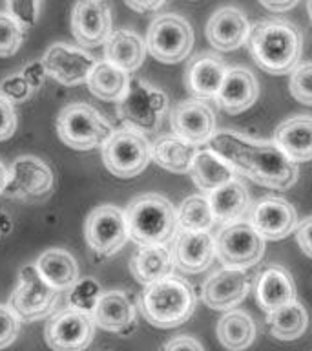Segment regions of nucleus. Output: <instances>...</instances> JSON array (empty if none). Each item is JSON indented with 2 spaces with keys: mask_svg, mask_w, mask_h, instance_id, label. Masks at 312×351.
Listing matches in <instances>:
<instances>
[{
  "mask_svg": "<svg viewBox=\"0 0 312 351\" xmlns=\"http://www.w3.org/2000/svg\"><path fill=\"white\" fill-rule=\"evenodd\" d=\"M208 148L229 161L237 174L256 181L257 185L285 191L298 181L300 170L274 141L250 139L243 134L223 130L216 132Z\"/></svg>",
  "mask_w": 312,
  "mask_h": 351,
  "instance_id": "f257e3e1",
  "label": "nucleus"
},
{
  "mask_svg": "<svg viewBox=\"0 0 312 351\" xmlns=\"http://www.w3.org/2000/svg\"><path fill=\"white\" fill-rule=\"evenodd\" d=\"M246 43L254 62L272 75L290 73L301 57V33L292 22H257Z\"/></svg>",
  "mask_w": 312,
  "mask_h": 351,
  "instance_id": "f03ea898",
  "label": "nucleus"
},
{
  "mask_svg": "<svg viewBox=\"0 0 312 351\" xmlns=\"http://www.w3.org/2000/svg\"><path fill=\"white\" fill-rule=\"evenodd\" d=\"M196 293L186 280L168 274L144 285L139 298L142 317L155 328H177L190 320L196 311Z\"/></svg>",
  "mask_w": 312,
  "mask_h": 351,
  "instance_id": "7ed1b4c3",
  "label": "nucleus"
},
{
  "mask_svg": "<svg viewBox=\"0 0 312 351\" xmlns=\"http://www.w3.org/2000/svg\"><path fill=\"white\" fill-rule=\"evenodd\" d=\"M128 232L137 245H166L177 230V213L161 194H142L126 207Z\"/></svg>",
  "mask_w": 312,
  "mask_h": 351,
  "instance_id": "20e7f679",
  "label": "nucleus"
},
{
  "mask_svg": "<svg viewBox=\"0 0 312 351\" xmlns=\"http://www.w3.org/2000/svg\"><path fill=\"white\" fill-rule=\"evenodd\" d=\"M168 110V97L161 88L144 79L131 77L128 90L117 101V115L126 128L137 132H155Z\"/></svg>",
  "mask_w": 312,
  "mask_h": 351,
  "instance_id": "39448f33",
  "label": "nucleus"
},
{
  "mask_svg": "<svg viewBox=\"0 0 312 351\" xmlns=\"http://www.w3.org/2000/svg\"><path fill=\"white\" fill-rule=\"evenodd\" d=\"M57 134L66 147L73 150L103 148L114 134V126L86 103L66 106L57 119Z\"/></svg>",
  "mask_w": 312,
  "mask_h": 351,
  "instance_id": "423d86ee",
  "label": "nucleus"
},
{
  "mask_svg": "<svg viewBox=\"0 0 312 351\" xmlns=\"http://www.w3.org/2000/svg\"><path fill=\"white\" fill-rule=\"evenodd\" d=\"M103 161L115 178H135L152 161V147L141 132L120 128L104 143Z\"/></svg>",
  "mask_w": 312,
  "mask_h": 351,
  "instance_id": "0eeeda50",
  "label": "nucleus"
},
{
  "mask_svg": "<svg viewBox=\"0 0 312 351\" xmlns=\"http://www.w3.org/2000/svg\"><path fill=\"white\" fill-rule=\"evenodd\" d=\"M60 291L48 284L38 273L35 263L24 265L18 271V284L10 298L13 311L26 322H37L49 317L59 302Z\"/></svg>",
  "mask_w": 312,
  "mask_h": 351,
  "instance_id": "6e6552de",
  "label": "nucleus"
},
{
  "mask_svg": "<svg viewBox=\"0 0 312 351\" xmlns=\"http://www.w3.org/2000/svg\"><path fill=\"white\" fill-rule=\"evenodd\" d=\"M194 46V32L186 19L174 13L157 16L146 33V49L153 59L175 64L186 59Z\"/></svg>",
  "mask_w": 312,
  "mask_h": 351,
  "instance_id": "1a4fd4ad",
  "label": "nucleus"
},
{
  "mask_svg": "<svg viewBox=\"0 0 312 351\" xmlns=\"http://www.w3.org/2000/svg\"><path fill=\"white\" fill-rule=\"evenodd\" d=\"M216 254L224 267H250L265 254V238L252 227L250 221H234L219 232Z\"/></svg>",
  "mask_w": 312,
  "mask_h": 351,
  "instance_id": "9d476101",
  "label": "nucleus"
},
{
  "mask_svg": "<svg viewBox=\"0 0 312 351\" xmlns=\"http://www.w3.org/2000/svg\"><path fill=\"white\" fill-rule=\"evenodd\" d=\"M84 238L90 249L101 256L119 252L130 240L126 214L115 205H99L88 214Z\"/></svg>",
  "mask_w": 312,
  "mask_h": 351,
  "instance_id": "9b49d317",
  "label": "nucleus"
},
{
  "mask_svg": "<svg viewBox=\"0 0 312 351\" xmlns=\"http://www.w3.org/2000/svg\"><path fill=\"white\" fill-rule=\"evenodd\" d=\"M95 337V320L92 315L73 307H66L48 318L44 340L53 351H84Z\"/></svg>",
  "mask_w": 312,
  "mask_h": 351,
  "instance_id": "f8f14e48",
  "label": "nucleus"
},
{
  "mask_svg": "<svg viewBox=\"0 0 312 351\" xmlns=\"http://www.w3.org/2000/svg\"><path fill=\"white\" fill-rule=\"evenodd\" d=\"M42 62L51 79L64 86H77L88 82V77L97 64V60L86 49L70 46L66 43H55L44 53Z\"/></svg>",
  "mask_w": 312,
  "mask_h": 351,
  "instance_id": "ddd939ff",
  "label": "nucleus"
},
{
  "mask_svg": "<svg viewBox=\"0 0 312 351\" xmlns=\"http://www.w3.org/2000/svg\"><path fill=\"white\" fill-rule=\"evenodd\" d=\"M53 189V172L37 156H21L13 161L4 194L15 199H37Z\"/></svg>",
  "mask_w": 312,
  "mask_h": 351,
  "instance_id": "4468645a",
  "label": "nucleus"
},
{
  "mask_svg": "<svg viewBox=\"0 0 312 351\" xmlns=\"http://www.w3.org/2000/svg\"><path fill=\"white\" fill-rule=\"evenodd\" d=\"M71 33L81 46L95 48L112 35V10L106 0H77L71 11Z\"/></svg>",
  "mask_w": 312,
  "mask_h": 351,
  "instance_id": "2eb2a0df",
  "label": "nucleus"
},
{
  "mask_svg": "<svg viewBox=\"0 0 312 351\" xmlns=\"http://www.w3.org/2000/svg\"><path fill=\"white\" fill-rule=\"evenodd\" d=\"M170 125L175 136L194 143L197 147L208 145L216 134V117L212 108L201 99H188L174 108Z\"/></svg>",
  "mask_w": 312,
  "mask_h": 351,
  "instance_id": "dca6fc26",
  "label": "nucleus"
},
{
  "mask_svg": "<svg viewBox=\"0 0 312 351\" xmlns=\"http://www.w3.org/2000/svg\"><path fill=\"white\" fill-rule=\"evenodd\" d=\"M250 223L265 240H283L298 227V214L283 197L267 196L254 205Z\"/></svg>",
  "mask_w": 312,
  "mask_h": 351,
  "instance_id": "f3484780",
  "label": "nucleus"
},
{
  "mask_svg": "<svg viewBox=\"0 0 312 351\" xmlns=\"http://www.w3.org/2000/svg\"><path fill=\"white\" fill-rule=\"evenodd\" d=\"M250 278L243 269L224 267L213 273L203 285V300L216 311H230L245 300Z\"/></svg>",
  "mask_w": 312,
  "mask_h": 351,
  "instance_id": "a211bd4d",
  "label": "nucleus"
},
{
  "mask_svg": "<svg viewBox=\"0 0 312 351\" xmlns=\"http://www.w3.org/2000/svg\"><path fill=\"white\" fill-rule=\"evenodd\" d=\"M250 22L243 11L226 5L213 13L207 22V38L219 51L241 48L250 35Z\"/></svg>",
  "mask_w": 312,
  "mask_h": 351,
  "instance_id": "6ab92c4d",
  "label": "nucleus"
},
{
  "mask_svg": "<svg viewBox=\"0 0 312 351\" xmlns=\"http://www.w3.org/2000/svg\"><path fill=\"white\" fill-rule=\"evenodd\" d=\"M216 254V240L208 230H181L174 241V263L185 273H203Z\"/></svg>",
  "mask_w": 312,
  "mask_h": 351,
  "instance_id": "aec40b11",
  "label": "nucleus"
},
{
  "mask_svg": "<svg viewBox=\"0 0 312 351\" xmlns=\"http://www.w3.org/2000/svg\"><path fill=\"white\" fill-rule=\"evenodd\" d=\"M257 93H259V86H257V79L254 73L246 68L235 66L226 70L216 101L223 112L235 115L250 108L252 104L256 103Z\"/></svg>",
  "mask_w": 312,
  "mask_h": 351,
  "instance_id": "412c9836",
  "label": "nucleus"
},
{
  "mask_svg": "<svg viewBox=\"0 0 312 351\" xmlns=\"http://www.w3.org/2000/svg\"><path fill=\"white\" fill-rule=\"evenodd\" d=\"M95 326L109 333L128 335L135 328V306L125 291H106L92 313Z\"/></svg>",
  "mask_w": 312,
  "mask_h": 351,
  "instance_id": "4be33fe9",
  "label": "nucleus"
},
{
  "mask_svg": "<svg viewBox=\"0 0 312 351\" xmlns=\"http://www.w3.org/2000/svg\"><path fill=\"white\" fill-rule=\"evenodd\" d=\"M226 75V66L216 55H199L186 68V88L196 99H216Z\"/></svg>",
  "mask_w": 312,
  "mask_h": 351,
  "instance_id": "5701e85b",
  "label": "nucleus"
},
{
  "mask_svg": "<svg viewBox=\"0 0 312 351\" xmlns=\"http://www.w3.org/2000/svg\"><path fill=\"white\" fill-rule=\"evenodd\" d=\"M274 143L289 156L294 163L312 159V117L298 115L283 121L276 128Z\"/></svg>",
  "mask_w": 312,
  "mask_h": 351,
  "instance_id": "b1692460",
  "label": "nucleus"
},
{
  "mask_svg": "<svg viewBox=\"0 0 312 351\" xmlns=\"http://www.w3.org/2000/svg\"><path fill=\"white\" fill-rule=\"evenodd\" d=\"M256 298L263 311H276L296 300V285L289 271L272 265L265 269L256 282Z\"/></svg>",
  "mask_w": 312,
  "mask_h": 351,
  "instance_id": "393cba45",
  "label": "nucleus"
},
{
  "mask_svg": "<svg viewBox=\"0 0 312 351\" xmlns=\"http://www.w3.org/2000/svg\"><path fill=\"white\" fill-rule=\"evenodd\" d=\"M146 51V43L130 29H115L104 43L106 60L128 73H133L141 68Z\"/></svg>",
  "mask_w": 312,
  "mask_h": 351,
  "instance_id": "a878e982",
  "label": "nucleus"
},
{
  "mask_svg": "<svg viewBox=\"0 0 312 351\" xmlns=\"http://www.w3.org/2000/svg\"><path fill=\"white\" fill-rule=\"evenodd\" d=\"M174 256L166 245H139L130 260V271L137 282L148 285L174 271Z\"/></svg>",
  "mask_w": 312,
  "mask_h": 351,
  "instance_id": "bb28decb",
  "label": "nucleus"
},
{
  "mask_svg": "<svg viewBox=\"0 0 312 351\" xmlns=\"http://www.w3.org/2000/svg\"><path fill=\"white\" fill-rule=\"evenodd\" d=\"M199 147L179 136H164L152 145V161L174 174H188Z\"/></svg>",
  "mask_w": 312,
  "mask_h": 351,
  "instance_id": "cd10ccee",
  "label": "nucleus"
},
{
  "mask_svg": "<svg viewBox=\"0 0 312 351\" xmlns=\"http://www.w3.org/2000/svg\"><path fill=\"white\" fill-rule=\"evenodd\" d=\"M188 174L192 176V181L196 183L199 191L210 194V192L219 189V186H223L224 183L234 180L237 172L219 154L207 148V150H199L197 152Z\"/></svg>",
  "mask_w": 312,
  "mask_h": 351,
  "instance_id": "c85d7f7f",
  "label": "nucleus"
},
{
  "mask_svg": "<svg viewBox=\"0 0 312 351\" xmlns=\"http://www.w3.org/2000/svg\"><path fill=\"white\" fill-rule=\"evenodd\" d=\"M42 278L57 291H68L79 280V263L66 249H48L35 262Z\"/></svg>",
  "mask_w": 312,
  "mask_h": 351,
  "instance_id": "c756f323",
  "label": "nucleus"
},
{
  "mask_svg": "<svg viewBox=\"0 0 312 351\" xmlns=\"http://www.w3.org/2000/svg\"><path fill=\"white\" fill-rule=\"evenodd\" d=\"M207 197L212 207L213 218L224 225L239 221L250 202L246 186L237 178L212 191Z\"/></svg>",
  "mask_w": 312,
  "mask_h": 351,
  "instance_id": "7c9ffc66",
  "label": "nucleus"
},
{
  "mask_svg": "<svg viewBox=\"0 0 312 351\" xmlns=\"http://www.w3.org/2000/svg\"><path fill=\"white\" fill-rule=\"evenodd\" d=\"M130 79L131 77L128 71L120 70V68H117V66L104 59L97 60V64L88 77L86 84L95 97L117 103L128 90Z\"/></svg>",
  "mask_w": 312,
  "mask_h": 351,
  "instance_id": "2f4dec72",
  "label": "nucleus"
},
{
  "mask_svg": "<svg viewBox=\"0 0 312 351\" xmlns=\"http://www.w3.org/2000/svg\"><path fill=\"white\" fill-rule=\"evenodd\" d=\"M218 339L229 351H243L256 339V324L248 313L230 309L219 318Z\"/></svg>",
  "mask_w": 312,
  "mask_h": 351,
  "instance_id": "473e14b6",
  "label": "nucleus"
},
{
  "mask_svg": "<svg viewBox=\"0 0 312 351\" xmlns=\"http://www.w3.org/2000/svg\"><path fill=\"white\" fill-rule=\"evenodd\" d=\"M267 324L270 333L279 340H296L305 333L309 315L298 300L289 302L287 306L276 311L267 313Z\"/></svg>",
  "mask_w": 312,
  "mask_h": 351,
  "instance_id": "72a5a7b5",
  "label": "nucleus"
},
{
  "mask_svg": "<svg viewBox=\"0 0 312 351\" xmlns=\"http://www.w3.org/2000/svg\"><path fill=\"white\" fill-rule=\"evenodd\" d=\"M212 207L207 196H188L177 210L181 230H208L213 225Z\"/></svg>",
  "mask_w": 312,
  "mask_h": 351,
  "instance_id": "f704fd0d",
  "label": "nucleus"
},
{
  "mask_svg": "<svg viewBox=\"0 0 312 351\" xmlns=\"http://www.w3.org/2000/svg\"><path fill=\"white\" fill-rule=\"evenodd\" d=\"M101 295H103L101 284L92 276H86V278L77 280L75 284L68 289V304L73 309L92 315L97 307Z\"/></svg>",
  "mask_w": 312,
  "mask_h": 351,
  "instance_id": "c9c22d12",
  "label": "nucleus"
},
{
  "mask_svg": "<svg viewBox=\"0 0 312 351\" xmlns=\"http://www.w3.org/2000/svg\"><path fill=\"white\" fill-rule=\"evenodd\" d=\"M24 32L15 16L0 11V57H11L21 49Z\"/></svg>",
  "mask_w": 312,
  "mask_h": 351,
  "instance_id": "e433bc0d",
  "label": "nucleus"
},
{
  "mask_svg": "<svg viewBox=\"0 0 312 351\" xmlns=\"http://www.w3.org/2000/svg\"><path fill=\"white\" fill-rule=\"evenodd\" d=\"M289 88L298 103L312 106V62L298 64L290 71Z\"/></svg>",
  "mask_w": 312,
  "mask_h": 351,
  "instance_id": "4c0bfd02",
  "label": "nucleus"
},
{
  "mask_svg": "<svg viewBox=\"0 0 312 351\" xmlns=\"http://www.w3.org/2000/svg\"><path fill=\"white\" fill-rule=\"evenodd\" d=\"M40 2L42 0H5L8 13L15 16L24 29L37 24L38 15H40Z\"/></svg>",
  "mask_w": 312,
  "mask_h": 351,
  "instance_id": "58836bf2",
  "label": "nucleus"
},
{
  "mask_svg": "<svg viewBox=\"0 0 312 351\" xmlns=\"http://www.w3.org/2000/svg\"><path fill=\"white\" fill-rule=\"evenodd\" d=\"M21 317L13 311V307L0 304V350L10 348L21 331Z\"/></svg>",
  "mask_w": 312,
  "mask_h": 351,
  "instance_id": "ea45409f",
  "label": "nucleus"
},
{
  "mask_svg": "<svg viewBox=\"0 0 312 351\" xmlns=\"http://www.w3.org/2000/svg\"><path fill=\"white\" fill-rule=\"evenodd\" d=\"M33 93V88L29 86V82L24 79L22 73H15V75H8L0 82V95L5 97L10 103H24L27 97Z\"/></svg>",
  "mask_w": 312,
  "mask_h": 351,
  "instance_id": "a19ab883",
  "label": "nucleus"
},
{
  "mask_svg": "<svg viewBox=\"0 0 312 351\" xmlns=\"http://www.w3.org/2000/svg\"><path fill=\"white\" fill-rule=\"evenodd\" d=\"M16 130V112L13 103L0 95V141L10 139Z\"/></svg>",
  "mask_w": 312,
  "mask_h": 351,
  "instance_id": "79ce46f5",
  "label": "nucleus"
},
{
  "mask_svg": "<svg viewBox=\"0 0 312 351\" xmlns=\"http://www.w3.org/2000/svg\"><path fill=\"white\" fill-rule=\"evenodd\" d=\"M21 73L24 75V79L29 82V86H31L33 90H37V88L42 86L44 79H46V75H48V71H46V66H44L42 59L33 60V62L26 64L24 68H22Z\"/></svg>",
  "mask_w": 312,
  "mask_h": 351,
  "instance_id": "37998d69",
  "label": "nucleus"
},
{
  "mask_svg": "<svg viewBox=\"0 0 312 351\" xmlns=\"http://www.w3.org/2000/svg\"><path fill=\"white\" fill-rule=\"evenodd\" d=\"M296 241L307 256L312 258V216L301 219L296 227Z\"/></svg>",
  "mask_w": 312,
  "mask_h": 351,
  "instance_id": "c03bdc74",
  "label": "nucleus"
},
{
  "mask_svg": "<svg viewBox=\"0 0 312 351\" xmlns=\"http://www.w3.org/2000/svg\"><path fill=\"white\" fill-rule=\"evenodd\" d=\"M161 351H205V348H203L201 342L197 339H194V337L179 335V337H174L172 340H168V342L161 348Z\"/></svg>",
  "mask_w": 312,
  "mask_h": 351,
  "instance_id": "a18cd8bd",
  "label": "nucleus"
},
{
  "mask_svg": "<svg viewBox=\"0 0 312 351\" xmlns=\"http://www.w3.org/2000/svg\"><path fill=\"white\" fill-rule=\"evenodd\" d=\"M125 2L130 10L137 13H153L161 10L166 0H125Z\"/></svg>",
  "mask_w": 312,
  "mask_h": 351,
  "instance_id": "49530a36",
  "label": "nucleus"
},
{
  "mask_svg": "<svg viewBox=\"0 0 312 351\" xmlns=\"http://www.w3.org/2000/svg\"><path fill=\"white\" fill-rule=\"evenodd\" d=\"M259 2H261L263 8H267L272 13H285V11L296 8L300 0H259Z\"/></svg>",
  "mask_w": 312,
  "mask_h": 351,
  "instance_id": "de8ad7c7",
  "label": "nucleus"
},
{
  "mask_svg": "<svg viewBox=\"0 0 312 351\" xmlns=\"http://www.w3.org/2000/svg\"><path fill=\"white\" fill-rule=\"evenodd\" d=\"M11 218L4 210H0V234H8L11 230Z\"/></svg>",
  "mask_w": 312,
  "mask_h": 351,
  "instance_id": "09e8293b",
  "label": "nucleus"
},
{
  "mask_svg": "<svg viewBox=\"0 0 312 351\" xmlns=\"http://www.w3.org/2000/svg\"><path fill=\"white\" fill-rule=\"evenodd\" d=\"M8 180H10V170L5 169L4 163L0 161V196L4 194L5 185H8Z\"/></svg>",
  "mask_w": 312,
  "mask_h": 351,
  "instance_id": "8fccbe9b",
  "label": "nucleus"
},
{
  "mask_svg": "<svg viewBox=\"0 0 312 351\" xmlns=\"http://www.w3.org/2000/svg\"><path fill=\"white\" fill-rule=\"evenodd\" d=\"M307 11H309V16H311V21H312V0L307 2Z\"/></svg>",
  "mask_w": 312,
  "mask_h": 351,
  "instance_id": "3c124183",
  "label": "nucleus"
}]
</instances>
